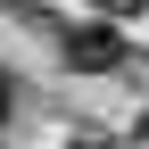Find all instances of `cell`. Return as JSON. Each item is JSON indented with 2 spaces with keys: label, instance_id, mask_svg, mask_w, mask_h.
<instances>
[{
  "label": "cell",
  "instance_id": "6da1fadb",
  "mask_svg": "<svg viewBox=\"0 0 149 149\" xmlns=\"http://www.w3.org/2000/svg\"><path fill=\"white\" fill-rule=\"evenodd\" d=\"M58 58L83 66V74H108L124 58V42H116V25H58Z\"/></svg>",
  "mask_w": 149,
  "mask_h": 149
},
{
  "label": "cell",
  "instance_id": "7a4b0ae2",
  "mask_svg": "<svg viewBox=\"0 0 149 149\" xmlns=\"http://www.w3.org/2000/svg\"><path fill=\"white\" fill-rule=\"evenodd\" d=\"M91 8H108V17H133V8H149V0H91Z\"/></svg>",
  "mask_w": 149,
  "mask_h": 149
},
{
  "label": "cell",
  "instance_id": "3957f363",
  "mask_svg": "<svg viewBox=\"0 0 149 149\" xmlns=\"http://www.w3.org/2000/svg\"><path fill=\"white\" fill-rule=\"evenodd\" d=\"M8 108H17V83H8V66H0V116H8Z\"/></svg>",
  "mask_w": 149,
  "mask_h": 149
},
{
  "label": "cell",
  "instance_id": "277c9868",
  "mask_svg": "<svg viewBox=\"0 0 149 149\" xmlns=\"http://www.w3.org/2000/svg\"><path fill=\"white\" fill-rule=\"evenodd\" d=\"M74 149H91V141H74Z\"/></svg>",
  "mask_w": 149,
  "mask_h": 149
}]
</instances>
